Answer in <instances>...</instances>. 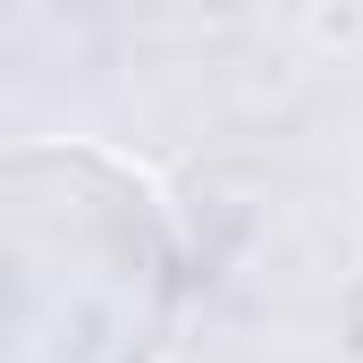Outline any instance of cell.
Masks as SVG:
<instances>
[{
  "instance_id": "6da1fadb",
  "label": "cell",
  "mask_w": 363,
  "mask_h": 363,
  "mask_svg": "<svg viewBox=\"0 0 363 363\" xmlns=\"http://www.w3.org/2000/svg\"><path fill=\"white\" fill-rule=\"evenodd\" d=\"M9 178L68 237V304L17 330L9 363H152L169 347L186 279V237L152 169L110 144H17Z\"/></svg>"
},
{
  "instance_id": "7a4b0ae2",
  "label": "cell",
  "mask_w": 363,
  "mask_h": 363,
  "mask_svg": "<svg viewBox=\"0 0 363 363\" xmlns=\"http://www.w3.org/2000/svg\"><path fill=\"white\" fill-rule=\"evenodd\" d=\"M313 34H321V43H355V34H363V9H321Z\"/></svg>"
}]
</instances>
